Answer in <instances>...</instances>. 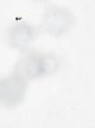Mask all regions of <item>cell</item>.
I'll list each match as a JSON object with an SVG mask.
<instances>
[{"label":"cell","instance_id":"cell-1","mask_svg":"<svg viewBox=\"0 0 95 128\" xmlns=\"http://www.w3.org/2000/svg\"><path fill=\"white\" fill-rule=\"evenodd\" d=\"M59 66L56 56L46 53H29L18 62L16 73L26 80H38L54 73Z\"/></svg>","mask_w":95,"mask_h":128},{"label":"cell","instance_id":"cell-2","mask_svg":"<svg viewBox=\"0 0 95 128\" xmlns=\"http://www.w3.org/2000/svg\"><path fill=\"white\" fill-rule=\"evenodd\" d=\"M28 83L24 77L14 73L0 78V106L16 107L23 102Z\"/></svg>","mask_w":95,"mask_h":128},{"label":"cell","instance_id":"cell-3","mask_svg":"<svg viewBox=\"0 0 95 128\" xmlns=\"http://www.w3.org/2000/svg\"><path fill=\"white\" fill-rule=\"evenodd\" d=\"M74 24V17L65 8L50 7L44 12L42 29L54 36H61Z\"/></svg>","mask_w":95,"mask_h":128},{"label":"cell","instance_id":"cell-4","mask_svg":"<svg viewBox=\"0 0 95 128\" xmlns=\"http://www.w3.org/2000/svg\"><path fill=\"white\" fill-rule=\"evenodd\" d=\"M36 29L27 23H17L8 30V43L11 48L23 50L36 38Z\"/></svg>","mask_w":95,"mask_h":128},{"label":"cell","instance_id":"cell-5","mask_svg":"<svg viewBox=\"0 0 95 128\" xmlns=\"http://www.w3.org/2000/svg\"><path fill=\"white\" fill-rule=\"evenodd\" d=\"M36 1H44V0H36Z\"/></svg>","mask_w":95,"mask_h":128}]
</instances>
